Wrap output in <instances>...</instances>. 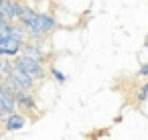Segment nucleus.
I'll use <instances>...</instances> for the list:
<instances>
[{"mask_svg":"<svg viewBox=\"0 0 148 140\" xmlns=\"http://www.w3.org/2000/svg\"><path fill=\"white\" fill-rule=\"evenodd\" d=\"M12 71H14V63H10L8 59H2V57H0V81H4Z\"/></svg>","mask_w":148,"mask_h":140,"instance_id":"obj_7","label":"nucleus"},{"mask_svg":"<svg viewBox=\"0 0 148 140\" xmlns=\"http://www.w3.org/2000/svg\"><path fill=\"white\" fill-rule=\"evenodd\" d=\"M25 124H27V118H25L23 114H12V116H8V118L4 120V130H6V132H16V130H21Z\"/></svg>","mask_w":148,"mask_h":140,"instance_id":"obj_5","label":"nucleus"},{"mask_svg":"<svg viewBox=\"0 0 148 140\" xmlns=\"http://www.w3.org/2000/svg\"><path fill=\"white\" fill-rule=\"evenodd\" d=\"M23 51H25V55H29V57L37 59V61H41V63H43V59H45V55H43V49H41L39 45H33V43H25Z\"/></svg>","mask_w":148,"mask_h":140,"instance_id":"obj_6","label":"nucleus"},{"mask_svg":"<svg viewBox=\"0 0 148 140\" xmlns=\"http://www.w3.org/2000/svg\"><path fill=\"white\" fill-rule=\"evenodd\" d=\"M2 97H4V83L0 81V100H2Z\"/></svg>","mask_w":148,"mask_h":140,"instance_id":"obj_11","label":"nucleus"},{"mask_svg":"<svg viewBox=\"0 0 148 140\" xmlns=\"http://www.w3.org/2000/svg\"><path fill=\"white\" fill-rule=\"evenodd\" d=\"M138 73H140V75H148V63H146V65H142Z\"/></svg>","mask_w":148,"mask_h":140,"instance_id":"obj_10","label":"nucleus"},{"mask_svg":"<svg viewBox=\"0 0 148 140\" xmlns=\"http://www.w3.org/2000/svg\"><path fill=\"white\" fill-rule=\"evenodd\" d=\"M4 2H6V0H0V10H2V6H4Z\"/></svg>","mask_w":148,"mask_h":140,"instance_id":"obj_12","label":"nucleus"},{"mask_svg":"<svg viewBox=\"0 0 148 140\" xmlns=\"http://www.w3.org/2000/svg\"><path fill=\"white\" fill-rule=\"evenodd\" d=\"M14 69L16 71H23V73H27V75H31L33 79H43L45 77V65L41 63V61H37V59H33V57H29V55H18V57H14Z\"/></svg>","mask_w":148,"mask_h":140,"instance_id":"obj_2","label":"nucleus"},{"mask_svg":"<svg viewBox=\"0 0 148 140\" xmlns=\"http://www.w3.org/2000/svg\"><path fill=\"white\" fill-rule=\"evenodd\" d=\"M146 51H148V43H146Z\"/></svg>","mask_w":148,"mask_h":140,"instance_id":"obj_13","label":"nucleus"},{"mask_svg":"<svg viewBox=\"0 0 148 140\" xmlns=\"http://www.w3.org/2000/svg\"><path fill=\"white\" fill-rule=\"evenodd\" d=\"M51 75H53V77H55V79H57L59 83H65V75H63V73H61L59 69H55V67H51Z\"/></svg>","mask_w":148,"mask_h":140,"instance_id":"obj_8","label":"nucleus"},{"mask_svg":"<svg viewBox=\"0 0 148 140\" xmlns=\"http://www.w3.org/2000/svg\"><path fill=\"white\" fill-rule=\"evenodd\" d=\"M23 12H25V4H21L18 0H6L4 6H2V14L8 23L10 21H21Z\"/></svg>","mask_w":148,"mask_h":140,"instance_id":"obj_3","label":"nucleus"},{"mask_svg":"<svg viewBox=\"0 0 148 140\" xmlns=\"http://www.w3.org/2000/svg\"><path fill=\"white\" fill-rule=\"evenodd\" d=\"M138 100H140V102H146V100H148V83H144L142 89L138 91Z\"/></svg>","mask_w":148,"mask_h":140,"instance_id":"obj_9","label":"nucleus"},{"mask_svg":"<svg viewBox=\"0 0 148 140\" xmlns=\"http://www.w3.org/2000/svg\"><path fill=\"white\" fill-rule=\"evenodd\" d=\"M16 104H18V108H21L23 112H37V102H35V97H33L29 91L18 93V95H16Z\"/></svg>","mask_w":148,"mask_h":140,"instance_id":"obj_4","label":"nucleus"},{"mask_svg":"<svg viewBox=\"0 0 148 140\" xmlns=\"http://www.w3.org/2000/svg\"><path fill=\"white\" fill-rule=\"evenodd\" d=\"M21 27L33 35V37H43V35H49L51 31L57 29V21L51 16V14H45V12H37L29 6H25V12L21 16Z\"/></svg>","mask_w":148,"mask_h":140,"instance_id":"obj_1","label":"nucleus"}]
</instances>
